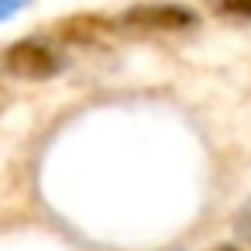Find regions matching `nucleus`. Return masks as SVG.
I'll return each mask as SVG.
<instances>
[{
    "label": "nucleus",
    "instance_id": "obj_4",
    "mask_svg": "<svg viewBox=\"0 0 251 251\" xmlns=\"http://www.w3.org/2000/svg\"><path fill=\"white\" fill-rule=\"evenodd\" d=\"M234 227H237V234L251 237V203H244V206L237 210V217H234Z\"/></svg>",
    "mask_w": 251,
    "mask_h": 251
},
{
    "label": "nucleus",
    "instance_id": "obj_3",
    "mask_svg": "<svg viewBox=\"0 0 251 251\" xmlns=\"http://www.w3.org/2000/svg\"><path fill=\"white\" fill-rule=\"evenodd\" d=\"M217 11L230 18H251V0H217Z\"/></svg>",
    "mask_w": 251,
    "mask_h": 251
},
{
    "label": "nucleus",
    "instance_id": "obj_1",
    "mask_svg": "<svg viewBox=\"0 0 251 251\" xmlns=\"http://www.w3.org/2000/svg\"><path fill=\"white\" fill-rule=\"evenodd\" d=\"M0 66L21 79H49L62 69V55H59V49H52L38 38H21V42L4 49Z\"/></svg>",
    "mask_w": 251,
    "mask_h": 251
},
{
    "label": "nucleus",
    "instance_id": "obj_5",
    "mask_svg": "<svg viewBox=\"0 0 251 251\" xmlns=\"http://www.w3.org/2000/svg\"><path fill=\"white\" fill-rule=\"evenodd\" d=\"M217 251H237V248H217Z\"/></svg>",
    "mask_w": 251,
    "mask_h": 251
},
{
    "label": "nucleus",
    "instance_id": "obj_2",
    "mask_svg": "<svg viewBox=\"0 0 251 251\" xmlns=\"http://www.w3.org/2000/svg\"><path fill=\"white\" fill-rule=\"evenodd\" d=\"M117 21L134 31H182L196 25V14L182 4H138L124 11Z\"/></svg>",
    "mask_w": 251,
    "mask_h": 251
}]
</instances>
